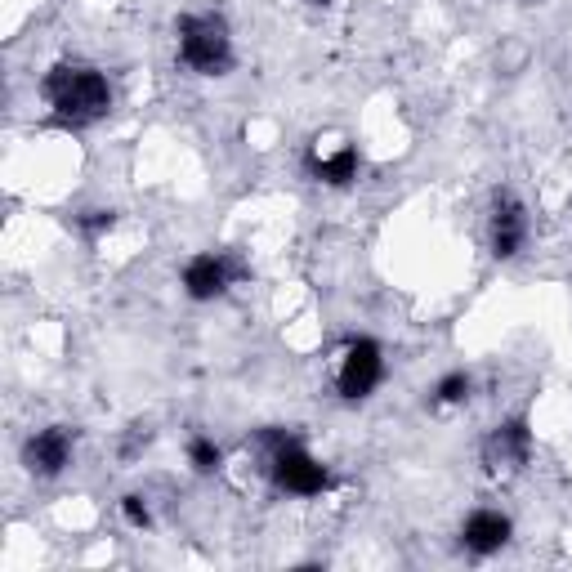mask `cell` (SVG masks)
Instances as JSON below:
<instances>
[{"instance_id":"2e32d148","label":"cell","mask_w":572,"mask_h":572,"mask_svg":"<svg viewBox=\"0 0 572 572\" xmlns=\"http://www.w3.org/2000/svg\"><path fill=\"white\" fill-rule=\"evenodd\" d=\"M309 5H331V0H309Z\"/></svg>"},{"instance_id":"9a60e30c","label":"cell","mask_w":572,"mask_h":572,"mask_svg":"<svg viewBox=\"0 0 572 572\" xmlns=\"http://www.w3.org/2000/svg\"><path fill=\"white\" fill-rule=\"evenodd\" d=\"M121 514H126V519L135 523V528H148V523H152L148 501H143V497H126V501H121Z\"/></svg>"},{"instance_id":"9c48e42d","label":"cell","mask_w":572,"mask_h":572,"mask_svg":"<svg viewBox=\"0 0 572 572\" xmlns=\"http://www.w3.org/2000/svg\"><path fill=\"white\" fill-rule=\"evenodd\" d=\"M461 541H465V550H474V555H497L505 541H510V519L497 510L470 514L465 528H461Z\"/></svg>"},{"instance_id":"4fadbf2b","label":"cell","mask_w":572,"mask_h":572,"mask_svg":"<svg viewBox=\"0 0 572 572\" xmlns=\"http://www.w3.org/2000/svg\"><path fill=\"white\" fill-rule=\"evenodd\" d=\"M76 224H81V233L99 237V233H108V228L117 224V215H112V211H85L81 219H76Z\"/></svg>"},{"instance_id":"8992f818","label":"cell","mask_w":572,"mask_h":572,"mask_svg":"<svg viewBox=\"0 0 572 572\" xmlns=\"http://www.w3.org/2000/svg\"><path fill=\"white\" fill-rule=\"evenodd\" d=\"M523 237H528V215H523L519 197L497 193V197H492V255H497V260L519 255Z\"/></svg>"},{"instance_id":"277c9868","label":"cell","mask_w":572,"mask_h":572,"mask_svg":"<svg viewBox=\"0 0 572 572\" xmlns=\"http://www.w3.org/2000/svg\"><path fill=\"white\" fill-rule=\"evenodd\" d=\"M385 376V358H380L376 340H349L345 362H340V394L345 398H367Z\"/></svg>"},{"instance_id":"30bf717a","label":"cell","mask_w":572,"mask_h":572,"mask_svg":"<svg viewBox=\"0 0 572 572\" xmlns=\"http://www.w3.org/2000/svg\"><path fill=\"white\" fill-rule=\"evenodd\" d=\"M309 170H313V179H322V184L345 188L358 179V152L340 148V152H331V157H309Z\"/></svg>"},{"instance_id":"8fae6325","label":"cell","mask_w":572,"mask_h":572,"mask_svg":"<svg viewBox=\"0 0 572 572\" xmlns=\"http://www.w3.org/2000/svg\"><path fill=\"white\" fill-rule=\"evenodd\" d=\"M188 461H193L197 474H215L219 465H224V452H219L211 438H193V443H188Z\"/></svg>"},{"instance_id":"7c38bea8","label":"cell","mask_w":572,"mask_h":572,"mask_svg":"<svg viewBox=\"0 0 572 572\" xmlns=\"http://www.w3.org/2000/svg\"><path fill=\"white\" fill-rule=\"evenodd\" d=\"M461 398H470V376L465 371H452V376L438 380V403H461Z\"/></svg>"},{"instance_id":"5b68a950","label":"cell","mask_w":572,"mask_h":572,"mask_svg":"<svg viewBox=\"0 0 572 572\" xmlns=\"http://www.w3.org/2000/svg\"><path fill=\"white\" fill-rule=\"evenodd\" d=\"M242 260H233V255H197V260H188L184 269V286L193 300H215V295H224L233 278H242Z\"/></svg>"},{"instance_id":"6da1fadb","label":"cell","mask_w":572,"mask_h":572,"mask_svg":"<svg viewBox=\"0 0 572 572\" xmlns=\"http://www.w3.org/2000/svg\"><path fill=\"white\" fill-rule=\"evenodd\" d=\"M45 99H50L54 117L68 121V126H90V121L108 117L112 108V90L103 81V72L85 68V63H59L45 76Z\"/></svg>"},{"instance_id":"52a82bcc","label":"cell","mask_w":572,"mask_h":572,"mask_svg":"<svg viewBox=\"0 0 572 572\" xmlns=\"http://www.w3.org/2000/svg\"><path fill=\"white\" fill-rule=\"evenodd\" d=\"M23 461H27V470H32V474L54 479V474H63V465L72 461V434L63 425L41 429V434L23 447Z\"/></svg>"},{"instance_id":"5bb4252c","label":"cell","mask_w":572,"mask_h":572,"mask_svg":"<svg viewBox=\"0 0 572 572\" xmlns=\"http://www.w3.org/2000/svg\"><path fill=\"white\" fill-rule=\"evenodd\" d=\"M148 438H152V429H148V425H130L126 443H121V456H126V461H135L139 447H148Z\"/></svg>"},{"instance_id":"3957f363","label":"cell","mask_w":572,"mask_h":572,"mask_svg":"<svg viewBox=\"0 0 572 572\" xmlns=\"http://www.w3.org/2000/svg\"><path fill=\"white\" fill-rule=\"evenodd\" d=\"M269 447H273V479H278V488L300 492V497H318V492L331 483V474L322 470L295 438L269 434Z\"/></svg>"},{"instance_id":"ba28073f","label":"cell","mask_w":572,"mask_h":572,"mask_svg":"<svg viewBox=\"0 0 572 572\" xmlns=\"http://www.w3.org/2000/svg\"><path fill=\"white\" fill-rule=\"evenodd\" d=\"M528 425L523 421H510V425H497L492 429V438L483 443V461H488V470H519L523 461H528Z\"/></svg>"},{"instance_id":"7a4b0ae2","label":"cell","mask_w":572,"mask_h":572,"mask_svg":"<svg viewBox=\"0 0 572 572\" xmlns=\"http://www.w3.org/2000/svg\"><path fill=\"white\" fill-rule=\"evenodd\" d=\"M179 59L202 76H219L233 63L228 23L215 14H184L179 18Z\"/></svg>"}]
</instances>
